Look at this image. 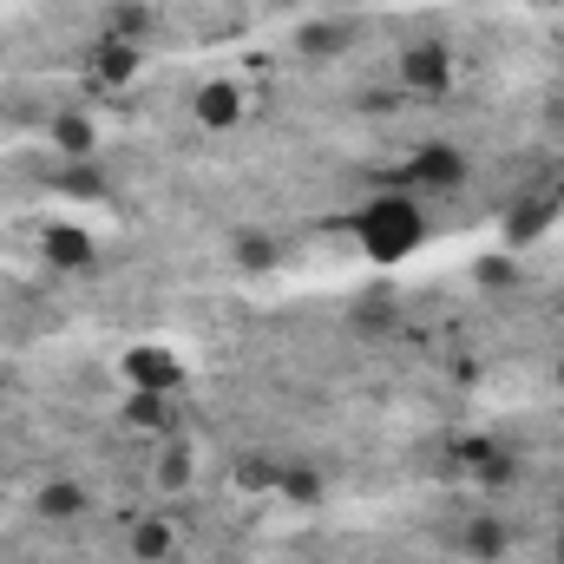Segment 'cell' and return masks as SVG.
I'll use <instances>...</instances> for the list:
<instances>
[{
    "label": "cell",
    "mask_w": 564,
    "mask_h": 564,
    "mask_svg": "<svg viewBox=\"0 0 564 564\" xmlns=\"http://www.w3.org/2000/svg\"><path fill=\"white\" fill-rule=\"evenodd\" d=\"M355 237H361V250H368L375 263H408L426 243V217H421L414 197L388 191V197H375V204L355 217Z\"/></svg>",
    "instance_id": "obj_1"
},
{
    "label": "cell",
    "mask_w": 564,
    "mask_h": 564,
    "mask_svg": "<svg viewBox=\"0 0 564 564\" xmlns=\"http://www.w3.org/2000/svg\"><path fill=\"white\" fill-rule=\"evenodd\" d=\"M119 375H126V388H139V394H177V388H184V361H177L171 348H126Z\"/></svg>",
    "instance_id": "obj_2"
},
{
    "label": "cell",
    "mask_w": 564,
    "mask_h": 564,
    "mask_svg": "<svg viewBox=\"0 0 564 564\" xmlns=\"http://www.w3.org/2000/svg\"><path fill=\"white\" fill-rule=\"evenodd\" d=\"M401 86L421 93V99L446 93V86H453V53H446L440 40H414V46L401 53Z\"/></svg>",
    "instance_id": "obj_3"
},
{
    "label": "cell",
    "mask_w": 564,
    "mask_h": 564,
    "mask_svg": "<svg viewBox=\"0 0 564 564\" xmlns=\"http://www.w3.org/2000/svg\"><path fill=\"white\" fill-rule=\"evenodd\" d=\"M401 184H421V191H459L466 184V151L459 144H426L414 151V164L408 171H394Z\"/></svg>",
    "instance_id": "obj_4"
},
{
    "label": "cell",
    "mask_w": 564,
    "mask_h": 564,
    "mask_svg": "<svg viewBox=\"0 0 564 564\" xmlns=\"http://www.w3.org/2000/svg\"><path fill=\"white\" fill-rule=\"evenodd\" d=\"M191 119H197L204 132H230V126H243V93H237V79H204L197 99H191Z\"/></svg>",
    "instance_id": "obj_5"
},
{
    "label": "cell",
    "mask_w": 564,
    "mask_h": 564,
    "mask_svg": "<svg viewBox=\"0 0 564 564\" xmlns=\"http://www.w3.org/2000/svg\"><path fill=\"white\" fill-rule=\"evenodd\" d=\"M40 257H46L53 270H93V263H99V243H93V230H79V224H46V230H40Z\"/></svg>",
    "instance_id": "obj_6"
},
{
    "label": "cell",
    "mask_w": 564,
    "mask_h": 564,
    "mask_svg": "<svg viewBox=\"0 0 564 564\" xmlns=\"http://www.w3.org/2000/svg\"><path fill=\"white\" fill-rule=\"evenodd\" d=\"M230 263H237V270H250V276L276 270V263H282V237H270V230H257V224L230 230Z\"/></svg>",
    "instance_id": "obj_7"
},
{
    "label": "cell",
    "mask_w": 564,
    "mask_h": 564,
    "mask_svg": "<svg viewBox=\"0 0 564 564\" xmlns=\"http://www.w3.org/2000/svg\"><path fill=\"white\" fill-rule=\"evenodd\" d=\"M348 40H355V26H341V20H302L295 26L302 59H335V53H348Z\"/></svg>",
    "instance_id": "obj_8"
},
{
    "label": "cell",
    "mask_w": 564,
    "mask_h": 564,
    "mask_svg": "<svg viewBox=\"0 0 564 564\" xmlns=\"http://www.w3.org/2000/svg\"><path fill=\"white\" fill-rule=\"evenodd\" d=\"M132 73H139V46H132V40H99L93 79H99V86H132Z\"/></svg>",
    "instance_id": "obj_9"
},
{
    "label": "cell",
    "mask_w": 564,
    "mask_h": 564,
    "mask_svg": "<svg viewBox=\"0 0 564 564\" xmlns=\"http://www.w3.org/2000/svg\"><path fill=\"white\" fill-rule=\"evenodd\" d=\"M93 506V492L79 486V479H46L40 492H33V512H46V519H79Z\"/></svg>",
    "instance_id": "obj_10"
},
{
    "label": "cell",
    "mask_w": 564,
    "mask_h": 564,
    "mask_svg": "<svg viewBox=\"0 0 564 564\" xmlns=\"http://www.w3.org/2000/svg\"><path fill=\"white\" fill-rule=\"evenodd\" d=\"M171 552H177V525L171 519H139L132 525V558L139 564H164Z\"/></svg>",
    "instance_id": "obj_11"
},
{
    "label": "cell",
    "mask_w": 564,
    "mask_h": 564,
    "mask_svg": "<svg viewBox=\"0 0 564 564\" xmlns=\"http://www.w3.org/2000/svg\"><path fill=\"white\" fill-rule=\"evenodd\" d=\"M459 545H466L473 558H506V552H512V525H506V519H473V525L459 532Z\"/></svg>",
    "instance_id": "obj_12"
},
{
    "label": "cell",
    "mask_w": 564,
    "mask_h": 564,
    "mask_svg": "<svg viewBox=\"0 0 564 564\" xmlns=\"http://www.w3.org/2000/svg\"><path fill=\"white\" fill-rule=\"evenodd\" d=\"M473 473H479V486H492V492H506L512 479H519V459H512V446L506 440H492L479 459H473Z\"/></svg>",
    "instance_id": "obj_13"
},
{
    "label": "cell",
    "mask_w": 564,
    "mask_h": 564,
    "mask_svg": "<svg viewBox=\"0 0 564 564\" xmlns=\"http://www.w3.org/2000/svg\"><path fill=\"white\" fill-rule=\"evenodd\" d=\"M66 197H106V171L93 164V158H66V171L53 177Z\"/></svg>",
    "instance_id": "obj_14"
},
{
    "label": "cell",
    "mask_w": 564,
    "mask_h": 564,
    "mask_svg": "<svg viewBox=\"0 0 564 564\" xmlns=\"http://www.w3.org/2000/svg\"><path fill=\"white\" fill-rule=\"evenodd\" d=\"M171 401H177V394H139V388H132V394H126V421L132 426H171L177 421Z\"/></svg>",
    "instance_id": "obj_15"
},
{
    "label": "cell",
    "mask_w": 564,
    "mask_h": 564,
    "mask_svg": "<svg viewBox=\"0 0 564 564\" xmlns=\"http://www.w3.org/2000/svg\"><path fill=\"white\" fill-rule=\"evenodd\" d=\"M545 224H552V204H545V197H532V204H519V210H512V224H506V237H512V250H525L532 237H545Z\"/></svg>",
    "instance_id": "obj_16"
},
{
    "label": "cell",
    "mask_w": 564,
    "mask_h": 564,
    "mask_svg": "<svg viewBox=\"0 0 564 564\" xmlns=\"http://www.w3.org/2000/svg\"><path fill=\"white\" fill-rule=\"evenodd\" d=\"M276 492L289 506H315V499H322V473H308V466H276Z\"/></svg>",
    "instance_id": "obj_17"
},
{
    "label": "cell",
    "mask_w": 564,
    "mask_h": 564,
    "mask_svg": "<svg viewBox=\"0 0 564 564\" xmlns=\"http://www.w3.org/2000/svg\"><path fill=\"white\" fill-rule=\"evenodd\" d=\"M158 486H164V492H184V486H191V446H184V440H164V459H158Z\"/></svg>",
    "instance_id": "obj_18"
},
{
    "label": "cell",
    "mask_w": 564,
    "mask_h": 564,
    "mask_svg": "<svg viewBox=\"0 0 564 564\" xmlns=\"http://www.w3.org/2000/svg\"><path fill=\"white\" fill-rule=\"evenodd\" d=\"M53 144H59L66 158H93V119H79V112L53 119Z\"/></svg>",
    "instance_id": "obj_19"
},
{
    "label": "cell",
    "mask_w": 564,
    "mask_h": 564,
    "mask_svg": "<svg viewBox=\"0 0 564 564\" xmlns=\"http://www.w3.org/2000/svg\"><path fill=\"white\" fill-rule=\"evenodd\" d=\"M144 26H151V13H144V7H112V26H106V40H132V46H139Z\"/></svg>",
    "instance_id": "obj_20"
},
{
    "label": "cell",
    "mask_w": 564,
    "mask_h": 564,
    "mask_svg": "<svg viewBox=\"0 0 564 564\" xmlns=\"http://www.w3.org/2000/svg\"><path fill=\"white\" fill-rule=\"evenodd\" d=\"M355 328H394V295H368L355 308Z\"/></svg>",
    "instance_id": "obj_21"
},
{
    "label": "cell",
    "mask_w": 564,
    "mask_h": 564,
    "mask_svg": "<svg viewBox=\"0 0 564 564\" xmlns=\"http://www.w3.org/2000/svg\"><path fill=\"white\" fill-rule=\"evenodd\" d=\"M479 276H486V289H512V263H492V257H486Z\"/></svg>",
    "instance_id": "obj_22"
},
{
    "label": "cell",
    "mask_w": 564,
    "mask_h": 564,
    "mask_svg": "<svg viewBox=\"0 0 564 564\" xmlns=\"http://www.w3.org/2000/svg\"><path fill=\"white\" fill-rule=\"evenodd\" d=\"M558 545H564V519H558Z\"/></svg>",
    "instance_id": "obj_23"
},
{
    "label": "cell",
    "mask_w": 564,
    "mask_h": 564,
    "mask_svg": "<svg viewBox=\"0 0 564 564\" xmlns=\"http://www.w3.org/2000/svg\"><path fill=\"white\" fill-rule=\"evenodd\" d=\"M558 381H564V361H558Z\"/></svg>",
    "instance_id": "obj_24"
},
{
    "label": "cell",
    "mask_w": 564,
    "mask_h": 564,
    "mask_svg": "<svg viewBox=\"0 0 564 564\" xmlns=\"http://www.w3.org/2000/svg\"><path fill=\"white\" fill-rule=\"evenodd\" d=\"M558 335H564V322H558Z\"/></svg>",
    "instance_id": "obj_25"
}]
</instances>
